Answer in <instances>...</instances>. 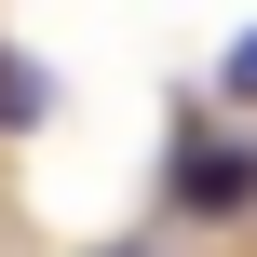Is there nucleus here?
Returning a JSON list of instances; mask_svg holds the SVG:
<instances>
[{"label": "nucleus", "mask_w": 257, "mask_h": 257, "mask_svg": "<svg viewBox=\"0 0 257 257\" xmlns=\"http://www.w3.org/2000/svg\"><path fill=\"white\" fill-rule=\"evenodd\" d=\"M176 176H190V203H203V217H230V203H257V149H190Z\"/></svg>", "instance_id": "1"}, {"label": "nucleus", "mask_w": 257, "mask_h": 257, "mask_svg": "<svg viewBox=\"0 0 257 257\" xmlns=\"http://www.w3.org/2000/svg\"><path fill=\"white\" fill-rule=\"evenodd\" d=\"M41 108H54V81H41V68L0 41V122H41Z\"/></svg>", "instance_id": "2"}, {"label": "nucleus", "mask_w": 257, "mask_h": 257, "mask_svg": "<svg viewBox=\"0 0 257 257\" xmlns=\"http://www.w3.org/2000/svg\"><path fill=\"white\" fill-rule=\"evenodd\" d=\"M230 95H257V27H244V41H230Z\"/></svg>", "instance_id": "3"}, {"label": "nucleus", "mask_w": 257, "mask_h": 257, "mask_svg": "<svg viewBox=\"0 0 257 257\" xmlns=\"http://www.w3.org/2000/svg\"><path fill=\"white\" fill-rule=\"evenodd\" d=\"M122 257H136V244H122Z\"/></svg>", "instance_id": "4"}]
</instances>
